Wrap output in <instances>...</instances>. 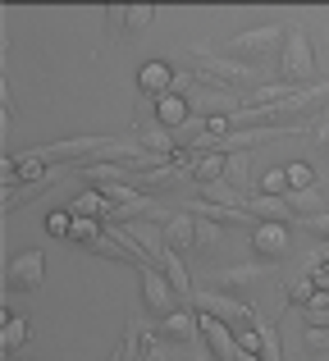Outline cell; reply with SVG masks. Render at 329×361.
Returning a JSON list of instances; mask_svg holds the SVG:
<instances>
[{
  "label": "cell",
  "instance_id": "3957f363",
  "mask_svg": "<svg viewBox=\"0 0 329 361\" xmlns=\"http://www.w3.org/2000/svg\"><path fill=\"white\" fill-rule=\"evenodd\" d=\"M97 229H101V224H97V215H73L69 238H73V243H92V238H97Z\"/></svg>",
  "mask_w": 329,
  "mask_h": 361
},
{
  "label": "cell",
  "instance_id": "6da1fadb",
  "mask_svg": "<svg viewBox=\"0 0 329 361\" xmlns=\"http://www.w3.org/2000/svg\"><path fill=\"white\" fill-rule=\"evenodd\" d=\"M169 78H174V73H169V64H161V60H151V64L137 69V87H142V92H165Z\"/></svg>",
  "mask_w": 329,
  "mask_h": 361
},
{
  "label": "cell",
  "instance_id": "5b68a950",
  "mask_svg": "<svg viewBox=\"0 0 329 361\" xmlns=\"http://www.w3.org/2000/svg\"><path fill=\"white\" fill-rule=\"evenodd\" d=\"M0 320H5V343H9V348H18V343H23V338H27V325H23V320H18V316H9V311H5V316H0Z\"/></svg>",
  "mask_w": 329,
  "mask_h": 361
},
{
  "label": "cell",
  "instance_id": "ba28073f",
  "mask_svg": "<svg viewBox=\"0 0 329 361\" xmlns=\"http://www.w3.org/2000/svg\"><path fill=\"white\" fill-rule=\"evenodd\" d=\"M306 307H311V320H329V293H311Z\"/></svg>",
  "mask_w": 329,
  "mask_h": 361
},
{
  "label": "cell",
  "instance_id": "8992f818",
  "mask_svg": "<svg viewBox=\"0 0 329 361\" xmlns=\"http://www.w3.org/2000/svg\"><path fill=\"white\" fill-rule=\"evenodd\" d=\"M284 188H293V183H288V169H270V174L261 178V192H270V197H279Z\"/></svg>",
  "mask_w": 329,
  "mask_h": 361
},
{
  "label": "cell",
  "instance_id": "30bf717a",
  "mask_svg": "<svg viewBox=\"0 0 329 361\" xmlns=\"http://www.w3.org/2000/svg\"><path fill=\"white\" fill-rule=\"evenodd\" d=\"M37 265H42V256H27V261L18 265V279H37Z\"/></svg>",
  "mask_w": 329,
  "mask_h": 361
},
{
  "label": "cell",
  "instance_id": "52a82bcc",
  "mask_svg": "<svg viewBox=\"0 0 329 361\" xmlns=\"http://www.w3.org/2000/svg\"><path fill=\"white\" fill-rule=\"evenodd\" d=\"M101 211H106V197L101 192H87V197L73 202V215H101Z\"/></svg>",
  "mask_w": 329,
  "mask_h": 361
},
{
  "label": "cell",
  "instance_id": "8fae6325",
  "mask_svg": "<svg viewBox=\"0 0 329 361\" xmlns=\"http://www.w3.org/2000/svg\"><path fill=\"white\" fill-rule=\"evenodd\" d=\"M284 243V233L279 229H266V233H256V247H279Z\"/></svg>",
  "mask_w": 329,
  "mask_h": 361
},
{
  "label": "cell",
  "instance_id": "277c9868",
  "mask_svg": "<svg viewBox=\"0 0 329 361\" xmlns=\"http://www.w3.org/2000/svg\"><path fill=\"white\" fill-rule=\"evenodd\" d=\"M46 229H51L55 238H69V229H73V211H51V215H46Z\"/></svg>",
  "mask_w": 329,
  "mask_h": 361
},
{
  "label": "cell",
  "instance_id": "9c48e42d",
  "mask_svg": "<svg viewBox=\"0 0 329 361\" xmlns=\"http://www.w3.org/2000/svg\"><path fill=\"white\" fill-rule=\"evenodd\" d=\"M288 183L306 188V183H311V165H288Z\"/></svg>",
  "mask_w": 329,
  "mask_h": 361
},
{
  "label": "cell",
  "instance_id": "7a4b0ae2",
  "mask_svg": "<svg viewBox=\"0 0 329 361\" xmlns=\"http://www.w3.org/2000/svg\"><path fill=\"white\" fill-rule=\"evenodd\" d=\"M156 115H161V123H169V128H174V123H183V119H187V101H178V97H161V110H156Z\"/></svg>",
  "mask_w": 329,
  "mask_h": 361
},
{
  "label": "cell",
  "instance_id": "7c38bea8",
  "mask_svg": "<svg viewBox=\"0 0 329 361\" xmlns=\"http://www.w3.org/2000/svg\"><path fill=\"white\" fill-rule=\"evenodd\" d=\"M18 174H23V178H37V174H42V165H37V160H23V165H18Z\"/></svg>",
  "mask_w": 329,
  "mask_h": 361
}]
</instances>
